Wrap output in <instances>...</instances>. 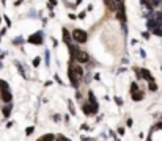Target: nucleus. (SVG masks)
<instances>
[{"instance_id":"423d86ee","label":"nucleus","mask_w":162,"mask_h":141,"mask_svg":"<svg viewBox=\"0 0 162 141\" xmlns=\"http://www.w3.org/2000/svg\"><path fill=\"white\" fill-rule=\"evenodd\" d=\"M10 110H11V107H6V108L3 110V111H5L3 115H5V116H8V115H10Z\"/></svg>"},{"instance_id":"7ed1b4c3","label":"nucleus","mask_w":162,"mask_h":141,"mask_svg":"<svg viewBox=\"0 0 162 141\" xmlns=\"http://www.w3.org/2000/svg\"><path fill=\"white\" fill-rule=\"evenodd\" d=\"M72 38H74L76 41H79V42H85L87 41V33L82 31V30H74V31H72Z\"/></svg>"},{"instance_id":"39448f33","label":"nucleus","mask_w":162,"mask_h":141,"mask_svg":"<svg viewBox=\"0 0 162 141\" xmlns=\"http://www.w3.org/2000/svg\"><path fill=\"white\" fill-rule=\"evenodd\" d=\"M39 141H52V136L50 135H47V136H44V138H41Z\"/></svg>"},{"instance_id":"f03ea898","label":"nucleus","mask_w":162,"mask_h":141,"mask_svg":"<svg viewBox=\"0 0 162 141\" xmlns=\"http://www.w3.org/2000/svg\"><path fill=\"white\" fill-rule=\"evenodd\" d=\"M0 91H2V99L5 102H10L11 100V93H10V88L5 82H0Z\"/></svg>"},{"instance_id":"f257e3e1","label":"nucleus","mask_w":162,"mask_h":141,"mask_svg":"<svg viewBox=\"0 0 162 141\" xmlns=\"http://www.w3.org/2000/svg\"><path fill=\"white\" fill-rule=\"evenodd\" d=\"M69 72H71V74H69V77H71V82H72V85L74 86H77V83H79V80L80 78H82V69H80L79 66H72L71 69H69Z\"/></svg>"},{"instance_id":"20e7f679","label":"nucleus","mask_w":162,"mask_h":141,"mask_svg":"<svg viewBox=\"0 0 162 141\" xmlns=\"http://www.w3.org/2000/svg\"><path fill=\"white\" fill-rule=\"evenodd\" d=\"M30 42H41V33H36L33 38H30Z\"/></svg>"}]
</instances>
